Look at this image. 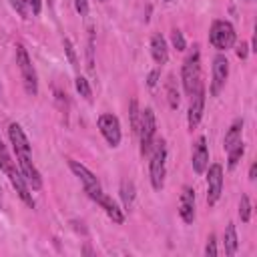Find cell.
Here are the masks:
<instances>
[{
	"label": "cell",
	"mask_w": 257,
	"mask_h": 257,
	"mask_svg": "<svg viewBox=\"0 0 257 257\" xmlns=\"http://www.w3.org/2000/svg\"><path fill=\"white\" fill-rule=\"evenodd\" d=\"M237 40V34H235V28L229 20H215L211 24V30H209V42L213 48L217 50H229L233 48Z\"/></svg>",
	"instance_id": "277c9868"
},
{
	"label": "cell",
	"mask_w": 257,
	"mask_h": 257,
	"mask_svg": "<svg viewBox=\"0 0 257 257\" xmlns=\"http://www.w3.org/2000/svg\"><path fill=\"white\" fill-rule=\"evenodd\" d=\"M207 171V203L215 205L223 191V167L219 163H213Z\"/></svg>",
	"instance_id": "9c48e42d"
},
{
	"label": "cell",
	"mask_w": 257,
	"mask_h": 257,
	"mask_svg": "<svg viewBox=\"0 0 257 257\" xmlns=\"http://www.w3.org/2000/svg\"><path fill=\"white\" fill-rule=\"evenodd\" d=\"M181 80H183V88H185V92L189 96L203 84L201 82V52H199V46L197 44L193 46V50L189 52V56L183 62Z\"/></svg>",
	"instance_id": "6da1fadb"
},
{
	"label": "cell",
	"mask_w": 257,
	"mask_h": 257,
	"mask_svg": "<svg viewBox=\"0 0 257 257\" xmlns=\"http://www.w3.org/2000/svg\"><path fill=\"white\" fill-rule=\"evenodd\" d=\"M241 135H243V118H235V120L231 122V126L227 128V133H225L223 149L229 151V149H233L237 143H241Z\"/></svg>",
	"instance_id": "ac0fdd59"
},
{
	"label": "cell",
	"mask_w": 257,
	"mask_h": 257,
	"mask_svg": "<svg viewBox=\"0 0 257 257\" xmlns=\"http://www.w3.org/2000/svg\"><path fill=\"white\" fill-rule=\"evenodd\" d=\"M74 86H76V92H78L82 98L92 100V90H90V84H88V80H86L84 76H76V78H74Z\"/></svg>",
	"instance_id": "cb8c5ba5"
},
{
	"label": "cell",
	"mask_w": 257,
	"mask_h": 257,
	"mask_svg": "<svg viewBox=\"0 0 257 257\" xmlns=\"http://www.w3.org/2000/svg\"><path fill=\"white\" fill-rule=\"evenodd\" d=\"M16 163H18V169H20L22 177L26 179L28 187L34 189V191H38L42 187V177H40L38 169L32 163V153H18L16 155Z\"/></svg>",
	"instance_id": "ba28073f"
},
{
	"label": "cell",
	"mask_w": 257,
	"mask_h": 257,
	"mask_svg": "<svg viewBox=\"0 0 257 257\" xmlns=\"http://www.w3.org/2000/svg\"><path fill=\"white\" fill-rule=\"evenodd\" d=\"M153 155H151V163H149V177H151V185L155 191H161L165 185V165H167V143L155 141L153 143Z\"/></svg>",
	"instance_id": "7a4b0ae2"
},
{
	"label": "cell",
	"mask_w": 257,
	"mask_h": 257,
	"mask_svg": "<svg viewBox=\"0 0 257 257\" xmlns=\"http://www.w3.org/2000/svg\"><path fill=\"white\" fill-rule=\"evenodd\" d=\"M219 251H217V237L211 233L209 239H207V245H205V255L207 257H215Z\"/></svg>",
	"instance_id": "f546056e"
},
{
	"label": "cell",
	"mask_w": 257,
	"mask_h": 257,
	"mask_svg": "<svg viewBox=\"0 0 257 257\" xmlns=\"http://www.w3.org/2000/svg\"><path fill=\"white\" fill-rule=\"evenodd\" d=\"M8 179H10V183H12V187L16 189V193H18V197L24 201V205H28L30 209H34V199H32V193H30V187H28V183H26V179L22 177V173H20V169H16V167H12L8 173Z\"/></svg>",
	"instance_id": "7c38bea8"
},
{
	"label": "cell",
	"mask_w": 257,
	"mask_h": 257,
	"mask_svg": "<svg viewBox=\"0 0 257 257\" xmlns=\"http://www.w3.org/2000/svg\"><path fill=\"white\" fill-rule=\"evenodd\" d=\"M193 171L197 175H203L205 169L209 167V151H207V141L205 137H199L193 145Z\"/></svg>",
	"instance_id": "5bb4252c"
},
{
	"label": "cell",
	"mask_w": 257,
	"mask_h": 257,
	"mask_svg": "<svg viewBox=\"0 0 257 257\" xmlns=\"http://www.w3.org/2000/svg\"><path fill=\"white\" fill-rule=\"evenodd\" d=\"M171 42H173V46L181 52V50H185L187 48V42H185V36H183V32L179 30V28H175L173 32H171Z\"/></svg>",
	"instance_id": "4316f807"
},
{
	"label": "cell",
	"mask_w": 257,
	"mask_h": 257,
	"mask_svg": "<svg viewBox=\"0 0 257 257\" xmlns=\"http://www.w3.org/2000/svg\"><path fill=\"white\" fill-rule=\"evenodd\" d=\"M10 4H12V8H14L22 18H28V6H26L24 0H10Z\"/></svg>",
	"instance_id": "4dcf8cb0"
},
{
	"label": "cell",
	"mask_w": 257,
	"mask_h": 257,
	"mask_svg": "<svg viewBox=\"0 0 257 257\" xmlns=\"http://www.w3.org/2000/svg\"><path fill=\"white\" fill-rule=\"evenodd\" d=\"M203 108H205V88L203 84L191 94V104H189V112H187V124L189 128H197V124L201 122L203 116Z\"/></svg>",
	"instance_id": "8fae6325"
},
{
	"label": "cell",
	"mask_w": 257,
	"mask_h": 257,
	"mask_svg": "<svg viewBox=\"0 0 257 257\" xmlns=\"http://www.w3.org/2000/svg\"><path fill=\"white\" fill-rule=\"evenodd\" d=\"M8 139H10L16 155L18 153H32L30 151V143H28V139H26V135H24V131H22V126L18 122H10V126H8Z\"/></svg>",
	"instance_id": "9a60e30c"
},
{
	"label": "cell",
	"mask_w": 257,
	"mask_h": 257,
	"mask_svg": "<svg viewBox=\"0 0 257 257\" xmlns=\"http://www.w3.org/2000/svg\"><path fill=\"white\" fill-rule=\"evenodd\" d=\"M92 52H94V36H92V30H90V34H88V46H86V66H88L90 72H92V64H94Z\"/></svg>",
	"instance_id": "f1b7e54d"
},
{
	"label": "cell",
	"mask_w": 257,
	"mask_h": 257,
	"mask_svg": "<svg viewBox=\"0 0 257 257\" xmlns=\"http://www.w3.org/2000/svg\"><path fill=\"white\" fill-rule=\"evenodd\" d=\"M157 82H159V68L151 70V72H149V76H147V84H149L151 88H155V86H157Z\"/></svg>",
	"instance_id": "836d02e7"
},
{
	"label": "cell",
	"mask_w": 257,
	"mask_h": 257,
	"mask_svg": "<svg viewBox=\"0 0 257 257\" xmlns=\"http://www.w3.org/2000/svg\"><path fill=\"white\" fill-rule=\"evenodd\" d=\"M239 217L243 223H247L251 219V203H249V197L243 195L241 201H239Z\"/></svg>",
	"instance_id": "484cf974"
},
{
	"label": "cell",
	"mask_w": 257,
	"mask_h": 257,
	"mask_svg": "<svg viewBox=\"0 0 257 257\" xmlns=\"http://www.w3.org/2000/svg\"><path fill=\"white\" fill-rule=\"evenodd\" d=\"M16 64L20 68V74H22V84H24V90L28 96H36L38 94V76H36V70H34V64L26 52V48L22 44L16 46Z\"/></svg>",
	"instance_id": "3957f363"
},
{
	"label": "cell",
	"mask_w": 257,
	"mask_h": 257,
	"mask_svg": "<svg viewBox=\"0 0 257 257\" xmlns=\"http://www.w3.org/2000/svg\"><path fill=\"white\" fill-rule=\"evenodd\" d=\"M12 167H14V161L10 159L6 147H4V143H2V139H0V169H2L4 173H8Z\"/></svg>",
	"instance_id": "d4e9b609"
},
{
	"label": "cell",
	"mask_w": 257,
	"mask_h": 257,
	"mask_svg": "<svg viewBox=\"0 0 257 257\" xmlns=\"http://www.w3.org/2000/svg\"><path fill=\"white\" fill-rule=\"evenodd\" d=\"M223 243H225V253L231 257L237 253V247H239V241H237V231H235V225L229 223L225 227V235H223Z\"/></svg>",
	"instance_id": "d6986e66"
},
{
	"label": "cell",
	"mask_w": 257,
	"mask_h": 257,
	"mask_svg": "<svg viewBox=\"0 0 257 257\" xmlns=\"http://www.w3.org/2000/svg\"><path fill=\"white\" fill-rule=\"evenodd\" d=\"M255 177H257V163L249 167V181H255Z\"/></svg>",
	"instance_id": "d590c367"
},
{
	"label": "cell",
	"mask_w": 257,
	"mask_h": 257,
	"mask_svg": "<svg viewBox=\"0 0 257 257\" xmlns=\"http://www.w3.org/2000/svg\"><path fill=\"white\" fill-rule=\"evenodd\" d=\"M151 56L157 64H165L169 60V48H167V40L161 34H153L151 38Z\"/></svg>",
	"instance_id": "e0dca14e"
},
{
	"label": "cell",
	"mask_w": 257,
	"mask_h": 257,
	"mask_svg": "<svg viewBox=\"0 0 257 257\" xmlns=\"http://www.w3.org/2000/svg\"><path fill=\"white\" fill-rule=\"evenodd\" d=\"M247 52H249V44H247V42H241V44L237 46V56H239V58H247Z\"/></svg>",
	"instance_id": "e575fe53"
},
{
	"label": "cell",
	"mask_w": 257,
	"mask_h": 257,
	"mask_svg": "<svg viewBox=\"0 0 257 257\" xmlns=\"http://www.w3.org/2000/svg\"><path fill=\"white\" fill-rule=\"evenodd\" d=\"M68 167H70V171L80 179V183H82V187H84V191H86V195L94 201L100 193H102V189H100V183H98V179H96V175L92 173V171H88L82 163H78V161H68Z\"/></svg>",
	"instance_id": "8992f818"
},
{
	"label": "cell",
	"mask_w": 257,
	"mask_h": 257,
	"mask_svg": "<svg viewBox=\"0 0 257 257\" xmlns=\"http://www.w3.org/2000/svg\"><path fill=\"white\" fill-rule=\"evenodd\" d=\"M167 98H169V106L171 108H177L179 106V90H177V84H175V76L169 74V80H167Z\"/></svg>",
	"instance_id": "44dd1931"
},
{
	"label": "cell",
	"mask_w": 257,
	"mask_h": 257,
	"mask_svg": "<svg viewBox=\"0 0 257 257\" xmlns=\"http://www.w3.org/2000/svg\"><path fill=\"white\" fill-rule=\"evenodd\" d=\"M128 118H131V128H133V133H139L141 110H139V102H137V98H133L131 104H128Z\"/></svg>",
	"instance_id": "603a6c76"
},
{
	"label": "cell",
	"mask_w": 257,
	"mask_h": 257,
	"mask_svg": "<svg viewBox=\"0 0 257 257\" xmlns=\"http://www.w3.org/2000/svg\"><path fill=\"white\" fill-rule=\"evenodd\" d=\"M62 46H64V52H66V56H68V62H70L74 68H78V58H76V52H74L72 42H70L68 38H64V40H62Z\"/></svg>",
	"instance_id": "83f0119b"
},
{
	"label": "cell",
	"mask_w": 257,
	"mask_h": 257,
	"mask_svg": "<svg viewBox=\"0 0 257 257\" xmlns=\"http://www.w3.org/2000/svg\"><path fill=\"white\" fill-rule=\"evenodd\" d=\"M179 215L181 219L189 225L195 221V189L185 185L183 191H181V197H179Z\"/></svg>",
	"instance_id": "4fadbf2b"
},
{
	"label": "cell",
	"mask_w": 257,
	"mask_h": 257,
	"mask_svg": "<svg viewBox=\"0 0 257 257\" xmlns=\"http://www.w3.org/2000/svg\"><path fill=\"white\" fill-rule=\"evenodd\" d=\"M26 2V6L32 10V14H40V10H42V0H24Z\"/></svg>",
	"instance_id": "d6a6232c"
},
{
	"label": "cell",
	"mask_w": 257,
	"mask_h": 257,
	"mask_svg": "<svg viewBox=\"0 0 257 257\" xmlns=\"http://www.w3.org/2000/svg\"><path fill=\"white\" fill-rule=\"evenodd\" d=\"M227 153H229V159H227V167H229V169H235V167L239 165V161H241L243 153H245V145H243V143H237V145H235L233 149H229Z\"/></svg>",
	"instance_id": "7402d4cb"
},
{
	"label": "cell",
	"mask_w": 257,
	"mask_h": 257,
	"mask_svg": "<svg viewBox=\"0 0 257 257\" xmlns=\"http://www.w3.org/2000/svg\"><path fill=\"white\" fill-rule=\"evenodd\" d=\"M229 76V60L223 54H217L213 58V80H211V94L217 96L221 92V88L225 86Z\"/></svg>",
	"instance_id": "30bf717a"
},
{
	"label": "cell",
	"mask_w": 257,
	"mask_h": 257,
	"mask_svg": "<svg viewBox=\"0 0 257 257\" xmlns=\"http://www.w3.org/2000/svg\"><path fill=\"white\" fill-rule=\"evenodd\" d=\"M94 203L96 205H100L102 209H104V213L108 215V219H112V223H122L124 221V215H122V209H118V205L108 197V195H104V193H100L96 199H94Z\"/></svg>",
	"instance_id": "2e32d148"
},
{
	"label": "cell",
	"mask_w": 257,
	"mask_h": 257,
	"mask_svg": "<svg viewBox=\"0 0 257 257\" xmlns=\"http://www.w3.org/2000/svg\"><path fill=\"white\" fill-rule=\"evenodd\" d=\"M74 8H76V12L80 16H86V12H88V0H74Z\"/></svg>",
	"instance_id": "1f68e13d"
},
{
	"label": "cell",
	"mask_w": 257,
	"mask_h": 257,
	"mask_svg": "<svg viewBox=\"0 0 257 257\" xmlns=\"http://www.w3.org/2000/svg\"><path fill=\"white\" fill-rule=\"evenodd\" d=\"M96 122H98V131L104 137V141L112 149L118 147V143H120V122H118V118L114 114H110V112H104V114L98 116Z\"/></svg>",
	"instance_id": "52a82bcc"
},
{
	"label": "cell",
	"mask_w": 257,
	"mask_h": 257,
	"mask_svg": "<svg viewBox=\"0 0 257 257\" xmlns=\"http://www.w3.org/2000/svg\"><path fill=\"white\" fill-rule=\"evenodd\" d=\"M165 2H171V0H165Z\"/></svg>",
	"instance_id": "8d00e7d4"
},
{
	"label": "cell",
	"mask_w": 257,
	"mask_h": 257,
	"mask_svg": "<svg viewBox=\"0 0 257 257\" xmlns=\"http://www.w3.org/2000/svg\"><path fill=\"white\" fill-rule=\"evenodd\" d=\"M120 199H122L124 209L133 207V201H135V185H133V181H122L120 183Z\"/></svg>",
	"instance_id": "ffe728a7"
},
{
	"label": "cell",
	"mask_w": 257,
	"mask_h": 257,
	"mask_svg": "<svg viewBox=\"0 0 257 257\" xmlns=\"http://www.w3.org/2000/svg\"><path fill=\"white\" fill-rule=\"evenodd\" d=\"M139 139H141V155L147 157L153 149L155 143V135H157V120H155V112L153 108H145L141 110V122H139Z\"/></svg>",
	"instance_id": "5b68a950"
}]
</instances>
